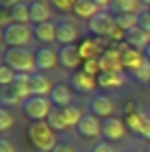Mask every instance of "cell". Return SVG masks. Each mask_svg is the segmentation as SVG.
Wrapping results in <instances>:
<instances>
[{"instance_id":"277c9868","label":"cell","mask_w":150,"mask_h":152,"mask_svg":"<svg viewBox=\"0 0 150 152\" xmlns=\"http://www.w3.org/2000/svg\"><path fill=\"white\" fill-rule=\"evenodd\" d=\"M33 39V26L31 24H9L2 28V46L7 48H29Z\"/></svg>"},{"instance_id":"9c48e42d","label":"cell","mask_w":150,"mask_h":152,"mask_svg":"<svg viewBox=\"0 0 150 152\" xmlns=\"http://www.w3.org/2000/svg\"><path fill=\"white\" fill-rule=\"evenodd\" d=\"M126 122L120 120V117H107V120H102V139L105 141H120L126 137Z\"/></svg>"},{"instance_id":"d6a6232c","label":"cell","mask_w":150,"mask_h":152,"mask_svg":"<svg viewBox=\"0 0 150 152\" xmlns=\"http://www.w3.org/2000/svg\"><path fill=\"white\" fill-rule=\"evenodd\" d=\"M83 72L91 74V76H98V74H100V63H98V59H89V61H83Z\"/></svg>"},{"instance_id":"b9f144b4","label":"cell","mask_w":150,"mask_h":152,"mask_svg":"<svg viewBox=\"0 0 150 152\" xmlns=\"http://www.w3.org/2000/svg\"><path fill=\"white\" fill-rule=\"evenodd\" d=\"M139 2H141V7H148L150 9V0H139Z\"/></svg>"},{"instance_id":"ba28073f","label":"cell","mask_w":150,"mask_h":152,"mask_svg":"<svg viewBox=\"0 0 150 152\" xmlns=\"http://www.w3.org/2000/svg\"><path fill=\"white\" fill-rule=\"evenodd\" d=\"M115 111V102L109 98L107 94H94L89 98V113L100 117V120H107V117H113Z\"/></svg>"},{"instance_id":"8992f818","label":"cell","mask_w":150,"mask_h":152,"mask_svg":"<svg viewBox=\"0 0 150 152\" xmlns=\"http://www.w3.org/2000/svg\"><path fill=\"white\" fill-rule=\"evenodd\" d=\"M115 31V18L111 11H100L87 22V33L94 37H111Z\"/></svg>"},{"instance_id":"c3c4849f","label":"cell","mask_w":150,"mask_h":152,"mask_svg":"<svg viewBox=\"0 0 150 152\" xmlns=\"http://www.w3.org/2000/svg\"><path fill=\"white\" fill-rule=\"evenodd\" d=\"M148 11H150V9H148Z\"/></svg>"},{"instance_id":"60d3db41","label":"cell","mask_w":150,"mask_h":152,"mask_svg":"<svg viewBox=\"0 0 150 152\" xmlns=\"http://www.w3.org/2000/svg\"><path fill=\"white\" fill-rule=\"evenodd\" d=\"M144 57H146V59H148V61H150V44H148V46H146V50H144Z\"/></svg>"},{"instance_id":"d590c367","label":"cell","mask_w":150,"mask_h":152,"mask_svg":"<svg viewBox=\"0 0 150 152\" xmlns=\"http://www.w3.org/2000/svg\"><path fill=\"white\" fill-rule=\"evenodd\" d=\"M52 152H76V148H74L70 141H59L57 146H54Z\"/></svg>"},{"instance_id":"4dcf8cb0","label":"cell","mask_w":150,"mask_h":152,"mask_svg":"<svg viewBox=\"0 0 150 152\" xmlns=\"http://www.w3.org/2000/svg\"><path fill=\"white\" fill-rule=\"evenodd\" d=\"M13 124H15V120H13V115L9 109H0V137H2L4 133H9V130L13 128Z\"/></svg>"},{"instance_id":"e0dca14e","label":"cell","mask_w":150,"mask_h":152,"mask_svg":"<svg viewBox=\"0 0 150 152\" xmlns=\"http://www.w3.org/2000/svg\"><path fill=\"white\" fill-rule=\"evenodd\" d=\"M120 54H122V65H124V72H131V74L146 61L144 52H139V50H135V48L126 46L124 41H122V46H120Z\"/></svg>"},{"instance_id":"52a82bcc","label":"cell","mask_w":150,"mask_h":152,"mask_svg":"<svg viewBox=\"0 0 150 152\" xmlns=\"http://www.w3.org/2000/svg\"><path fill=\"white\" fill-rule=\"evenodd\" d=\"M59 65V50H54L52 46H39L35 50V67L37 72H50Z\"/></svg>"},{"instance_id":"7c38bea8","label":"cell","mask_w":150,"mask_h":152,"mask_svg":"<svg viewBox=\"0 0 150 152\" xmlns=\"http://www.w3.org/2000/svg\"><path fill=\"white\" fill-rule=\"evenodd\" d=\"M80 63H83V59H80V52H78V46L76 44H72V46H59V65L61 67L76 72Z\"/></svg>"},{"instance_id":"30bf717a","label":"cell","mask_w":150,"mask_h":152,"mask_svg":"<svg viewBox=\"0 0 150 152\" xmlns=\"http://www.w3.org/2000/svg\"><path fill=\"white\" fill-rule=\"evenodd\" d=\"M76 133L83 137V139H96V137H102V120L91 113H85L83 120L78 122Z\"/></svg>"},{"instance_id":"4fadbf2b","label":"cell","mask_w":150,"mask_h":152,"mask_svg":"<svg viewBox=\"0 0 150 152\" xmlns=\"http://www.w3.org/2000/svg\"><path fill=\"white\" fill-rule=\"evenodd\" d=\"M78 41V28L72 20H59L57 22V44L59 46H72Z\"/></svg>"},{"instance_id":"f1b7e54d","label":"cell","mask_w":150,"mask_h":152,"mask_svg":"<svg viewBox=\"0 0 150 152\" xmlns=\"http://www.w3.org/2000/svg\"><path fill=\"white\" fill-rule=\"evenodd\" d=\"M131 78H133L135 83H139V85H148V83H150V61H148V59L131 74Z\"/></svg>"},{"instance_id":"4316f807","label":"cell","mask_w":150,"mask_h":152,"mask_svg":"<svg viewBox=\"0 0 150 152\" xmlns=\"http://www.w3.org/2000/svg\"><path fill=\"white\" fill-rule=\"evenodd\" d=\"M11 20L15 24H31V7L26 0L15 4V7H11Z\"/></svg>"},{"instance_id":"7a4b0ae2","label":"cell","mask_w":150,"mask_h":152,"mask_svg":"<svg viewBox=\"0 0 150 152\" xmlns=\"http://www.w3.org/2000/svg\"><path fill=\"white\" fill-rule=\"evenodd\" d=\"M26 137L37 152H52L54 146L59 143L57 133L50 128L48 122H31L26 128Z\"/></svg>"},{"instance_id":"5bb4252c","label":"cell","mask_w":150,"mask_h":152,"mask_svg":"<svg viewBox=\"0 0 150 152\" xmlns=\"http://www.w3.org/2000/svg\"><path fill=\"white\" fill-rule=\"evenodd\" d=\"M33 26V39L42 46H50L57 41V22H42L31 24Z\"/></svg>"},{"instance_id":"484cf974","label":"cell","mask_w":150,"mask_h":152,"mask_svg":"<svg viewBox=\"0 0 150 152\" xmlns=\"http://www.w3.org/2000/svg\"><path fill=\"white\" fill-rule=\"evenodd\" d=\"M102 9L94 2V0H76V4H74V15L80 18V20H85V22H89V20L96 15V13H100Z\"/></svg>"},{"instance_id":"e575fe53","label":"cell","mask_w":150,"mask_h":152,"mask_svg":"<svg viewBox=\"0 0 150 152\" xmlns=\"http://www.w3.org/2000/svg\"><path fill=\"white\" fill-rule=\"evenodd\" d=\"M9 24H13V20H11V9L0 7V26H2V28H7Z\"/></svg>"},{"instance_id":"603a6c76","label":"cell","mask_w":150,"mask_h":152,"mask_svg":"<svg viewBox=\"0 0 150 152\" xmlns=\"http://www.w3.org/2000/svg\"><path fill=\"white\" fill-rule=\"evenodd\" d=\"M124 44H126V46H131V48H135V50H139V52H144V50H146V46L150 44V35L137 26V28L128 31L126 35H124Z\"/></svg>"},{"instance_id":"7dc6e473","label":"cell","mask_w":150,"mask_h":152,"mask_svg":"<svg viewBox=\"0 0 150 152\" xmlns=\"http://www.w3.org/2000/svg\"><path fill=\"white\" fill-rule=\"evenodd\" d=\"M0 109H2V100H0Z\"/></svg>"},{"instance_id":"7bdbcfd3","label":"cell","mask_w":150,"mask_h":152,"mask_svg":"<svg viewBox=\"0 0 150 152\" xmlns=\"http://www.w3.org/2000/svg\"><path fill=\"white\" fill-rule=\"evenodd\" d=\"M0 46H2V26H0Z\"/></svg>"},{"instance_id":"ac0fdd59","label":"cell","mask_w":150,"mask_h":152,"mask_svg":"<svg viewBox=\"0 0 150 152\" xmlns=\"http://www.w3.org/2000/svg\"><path fill=\"white\" fill-rule=\"evenodd\" d=\"M4 91L13 98H18L20 102L31 98V74H18L15 80L11 83V87H7Z\"/></svg>"},{"instance_id":"8d00e7d4","label":"cell","mask_w":150,"mask_h":152,"mask_svg":"<svg viewBox=\"0 0 150 152\" xmlns=\"http://www.w3.org/2000/svg\"><path fill=\"white\" fill-rule=\"evenodd\" d=\"M91 152H115V148L109 141H100V143H96V146L91 148Z\"/></svg>"},{"instance_id":"f6af8a7d","label":"cell","mask_w":150,"mask_h":152,"mask_svg":"<svg viewBox=\"0 0 150 152\" xmlns=\"http://www.w3.org/2000/svg\"><path fill=\"white\" fill-rule=\"evenodd\" d=\"M29 2H39V0H29Z\"/></svg>"},{"instance_id":"83f0119b","label":"cell","mask_w":150,"mask_h":152,"mask_svg":"<svg viewBox=\"0 0 150 152\" xmlns=\"http://www.w3.org/2000/svg\"><path fill=\"white\" fill-rule=\"evenodd\" d=\"M113 18H115V26L122 28L124 33L137 28L139 24V15H133V13H122V15H113Z\"/></svg>"},{"instance_id":"ab89813d","label":"cell","mask_w":150,"mask_h":152,"mask_svg":"<svg viewBox=\"0 0 150 152\" xmlns=\"http://www.w3.org/2000/svg\"><path fill=\"white\" fill-rule=\"evenodd\" d=\"M94 2H96L100 9H102V7H109V4H111V0H94Z\"/></svg>"},{"instance_id":"9a60e30c","label":"cell","mask_w":150,"mask_h":152,"mask_svg":"<svg viewBox=\"0 0 150 152\" xmlns=\"http://www.w3.org/2000/svg\"><path fill=\"white\" fill-rule=\"evenodd\" d=\"M98 63H100V74L102 72H124L120 48H109V50H105L100 54Z\"/></svg>"},{"instance_id":"cb8c5ba5","label":"cell","mask_w":150,"mask_h":152,"mask_svg":"<svg viewBox=\"0 0 150 152\" xmlns=\"http://www.w3.org/2000/svg\"><path fill=\"white\" fill-rule=\"evenodd\" d=\"M109 11H111L113 15H122V13L139 15V13H141V2H139V0H111Z\"/></svg>"},{"instance_id":"2e32d148","label":"cell","mask_w":150,"mask_h":152,"mask_svg":"<svg viewBox=\"0 0 150 152\" xmlns=\"http://www.w3.org/2000/svg\"><path fill=\"white\" fill-rule=\"evenodd\" d=\"M48 98L52 102V107L65 109V107H70L72 100H74V89L67 85V83H57V85L52 87V91H50Z\"/></svg>"},{"instance_id":"f546056e","label":"cell","mask_w":150,"mask_h":152,"mask_svg":"<svg viewBox=\"0 0 150 152\" xmlns=\"http://www.w3.org/2000/svg\"><path fill=\"white\" fill-rule=\"evenodd\" d=\"M15 76H18V72L15 70H11L7 63H0V87H11V83L15 80Z\"/></svg>"},{"instance_id":"d6986e66","label":"cell","mask_w":150,"mask_h":152,"mask_svg":"<svg viewBox=\"0 0 150 152\" xmlns=\"http://www.w3.org/2000/svg\"><path fill=\"white\" fill-rule=\"evenodd\" d=\"M52 83L46 74L42 72H35L31 74V96H42V98H48L50 91H52Z\"/></svg>"},{"instance_id":"44dd1931","label":"cell","mask_w":150,"mask_h":152,"mask_svg":"<svg viewBox=\"0 0 150 152\" xmlns=\"http://www.w3.org/2000/svg\"><path fill=\"white\" fill-rule=\"evenodd\" d=\"M31 7V24H42V22H50V15H52V9H50V2L46 0H39V2H29Z\"/></svg>"},{"instance_id":"6da1fadb","label":"cell","mask_w":150,"mask_h":152,"mask_svg":"<svg viewBox=\"0 0 150 152\" xmlns=\"http://www.w3.org/2000/svg\"><path fill=\"white\" fill-rule=\"evenodd\" d=\"M83 115L85 113H83V109H80L78 104H70L65 109L54 107L46 122L50 124V128L54 130V133H67L70 128H76L78 126V122L83 120Z\"/></svg>"},{"instance_id":"74e56055","label":"cell","mask_w":150,"mask_h":152,"mask_svg":"<svg viewBox=\"0 0 150 152\" xmlns=\"http://www.w3.org/2000/svg\"><path fill=\"white\" fill-rule=\"evenodd\" d=\"M0 152H15V146H13L11 139L7 137H0Z\"/></svg>"},{"instance_id":"d4e9b609","label":"cell","mask_w":150,"mask_h":152,"mask_svg":"<svg viewBox=\"0 0 150 152\" xmlns=\"http://www.w3.org/2000/svg\"><path fill=\"white\" fill-rule=\"evenodd\" d=\"M78 52H80V59L83 61H89V59H100V54L105 50L100 48V39H80L78 41Z\"/></svg>"},{"instance_id":"1f68e13d","label":"cell","mask_w":150,"mask_h":152,"mask_svg":"<svg viewBox=\"0 0 150 152\" xmlns=\"http://www.w3.org/2000/svg\"><path fill=\"white\" fill-rule=\"evenodd\" d=\"M48 2H50L59 13H72V11H74V4H76V0H48Z\"/></svg>"},{"instance_id":"836d02e7","label":"cell","mask_w":150,"mask_h":152,"mask_svg":"<svg viewBox=\"0 0 150 152\" xmlns=\"http://www.w3.org/2000/svg\"><path fill=\"white\" fill-rule=\"evenodd\" d=\"M137 26H139L141 31H146L148 35H150V11H148V9L139 13V24H137Z\"/></svg>"},{"instance_id":"7402d4cb","label":"cell","mask_w":150,"mask_h":152,"mask_svg":"<svg viewBox=\"0 0 150 152\" xmlns=\"http://www.w3.org/2000/svg\"><path fill=\"white\" fill-rule=\"evenodd\" d=\"M126 85V72H102L98 74V87L100 89H118Z\"/></svg>"},{"instance_id":"5b68a950","label":"cell","mask_w":150,"mask_h":152,"mask_svg":"<svg viewBox=\"0 0 150 152\" xmlns=\"http://www.w3.org/2000/svg\"><path fill=\"white\" fill-rule=\"evenodd\" d=\"M22 113L29 117L31 122H46L48 120V115L52 111V102L50 98H42V96H31V98H26L22 102Z\"/></svg>"},{"instance_id":"bcb514c9","label":"cell","mask_w":150,"mask_h":152,"mask_svg":"<svg viewBox=\"0 0 150 152\" xmlns=\"http://www.w3.org/2000/svg\"><path fill=\"white\" fill-rule=\"evenodd\" d=\"M124 152H135V150H124Z\"/></svg>"},{"instance_id":"3957f363","label":"cell","mask_w":150,"mask_h":152,"mask_svg":"<svg viewBox=\"0 0 150 152\" xmlns=\"http://www.w3.org/2000/svg\"><path fill=\"white\" fill-rule=\"evenodd\" d=\"M2 63H7L18 74H35V52L29 48H7L2 54Z\"/></svg>"},{"instance_id":"8fae6325","label":"cell","mask_w":150,"mask_h":152,"mask_svg":"<svg viewBox=\"0 0 150 152\" xmlns=\"http://www.w3.org/2000/svg\"><path fill=\"white\" fill-rule=\"evenodd\" d=\"M98 85V76H91L83 70H76L70 74V87L78 94H91Z\"/></svg>"},{"instance_id":"f35d334b","label":"cell","mask_w":150,"mask_h":152,"mask_svg":"<svg viewBox=\"0 0 150 152\" xmlns=\"http://www.w3.org/2000/svg\"><path fill=\"white\" fill-rule=\"evenodd\" d=\"M20 2H24V0H0V7H4V9H11V7H15Z\"/></svg>"},{"instance_id":"ee69618b","label":"cell","mask_w":150,"mask_h":152,"mask_svg":"<svg viewBox=\"0 0 150 152\" xmlns=\"http://www.w3.org/2000/svg\"><path fill=\"white\" fill-rule=\"evenodd\" d=\"M146 152H150V141H146Z\"/></svg>"},{"instance_id":"ffe728a7","label":"cell","mask_w":150,"mask_h":152,"mask_svg":"<svg viewBox=\"0 0 150 152\" xmlns=\"http://www.w3.org/2000/svg\"><path fill=\"white\" fill-rule=\"evenodd\" d=\"M150 115H146L144 111H139V109H135L133 104H128V109H126V126L133 130L135 135H139L141 137V130H144V124H146V120H148Z\"/></svg>"}]
</instances>
